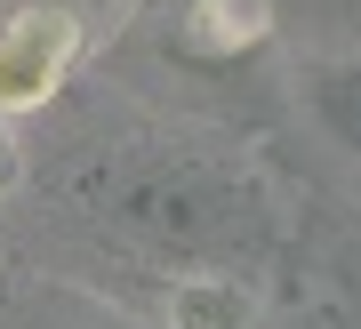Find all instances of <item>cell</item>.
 Segmentation results:
<instances>
[{
  "instance_id": "1",
  "label": "cell",
  "mask_w": 361,
  "mask_h": 329,
  "mask_svg": "<svg viewBox=\"0 0 361 329\" xmlns=\"http://www.w3.org/2000/svg\"><path fill=\"white\" fill-rule=\"evenodd\" d=\"M73 201L104 241H121L129 257L177 281H193V273L241 281L249 257L273 249V201H265L257 169L193 137L97 145L73 169Z\"/></svg>"
},
{
  "instance_id": "2",
  "label": "cell",
  "mask_w": 361,
  "mask_h": 329,
  "mask_svg": "<svg viewBox=\"0 0 361 329\" xmlns=\"http://www.w3.org/2000/svg\"><path fill=\"white\" fill-rule=\"evenodd\" d=\"M65 64H73V16L32 0V8L0 32V113L40 104L56 80H65Z\"/></svg>"
},
{
  "instance_id": "3",
  "label": "cell",
  "mask_w": 361,
  "mask_h": 329,
  "mask_svg": "<svg viewBox=\"0 0 361 329\" xmlns=\"http://www.w3.org/2000/svg\"><path fill=\"white\" fill-rule=\"evenodd\" d=\"M297 97H305L313 128H322L345 161H361V49H345V56H313L305 80H297Z\"/></svg>"
},
{
  "instance_id": "4",
  "label": "cell",
  "mask_w": 361,
  "mask_h": 329,
  "mask_svg": "<svg viewBox=\"0 0 361 329\" xmlns=\"http://www.w3.org/2000/svg\"><path fill=\"white\" fill-rule=\"evenodd\" d=\"M0 321H8V329H121L113 313L80 305L73 289H32V297H16V289H8V305H0Z\"/></svg>"
},
{
  "instance_id": "5",
  "label": "cell",
  "mask_w": 361,
  "mask_h": 329,
  "mask_svg": "<svg viewBox=\"0 0 361 329\" xmlns=\"http://www.w3.org/2000/svg\"><path fill=\"white\" fill-rule=\"evenodd\" d=\"M16 169H25V161H16V137H8V121H0V193L16 185Z\"/></svg>"
},
{
  "instance_id": "6",
  "label": "cell",
  "mask_w": 361,
  "mask_h": 329,
  "mask_svg": "<svg viewBox=\"0 0 361 329\" xmlns=\"http://www.w3.org/2000/svg\"><path fill=\"white\" fill-rule=\"evenodd\" d=\"M40 8H65L73 16V8H104V0H40Z\"/></svg>"
},
{
  "instance_id": "7",
  "label": "cell",
  "mask_w": 361,
  "mask_h": 329,
  "mask_svg": "<svg viewBox=\"0 0 361 329\" xmlns=\"http://www.w3.org/2000/svg\"><path fill=\"white\" fill-rule=\"evenodd\" d=\"M8 289H16V281H8V257H0V305H8Z\"/></svg>"
}]
</instances>
